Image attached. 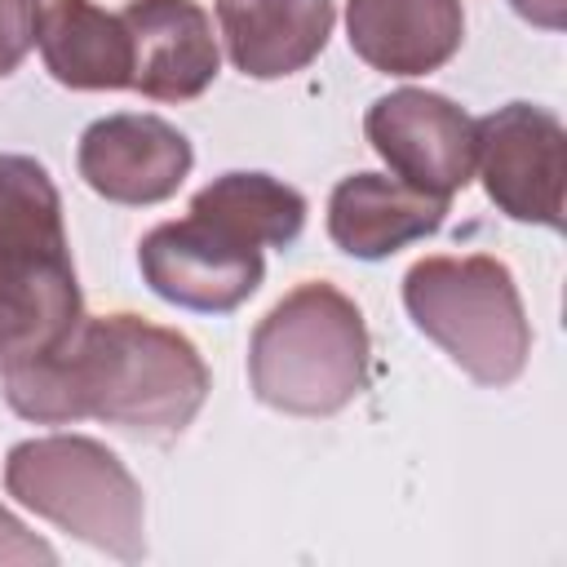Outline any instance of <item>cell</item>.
<instances>
[{"label":"cell","mask_w":567,"mask_h":567,"mask_svg":"<svg viewBox=\"0 0 567 567\" xmlns=\"http://www.w3.org/2000/svg\"><path fill=\"white\" fill-rule=\"evenodd\" d=\"M4 399L40 425L106 421L128 434H182L208 399V363L190 337L142 315H84L71 337L4 368Z\"/></svg>","instance_id":"cell-1"},{"label":"cell","mask_w":567,"mask_h":567,"mask_svg":"<svg viewBox=\"0 0 567 567\" xmlns=\"http://www.w3.org/2000/svg\"><path fill=\"white\" fill-rule=\"evenodd\" d=\"M368 323L359 306L310 279L292 288L252 328L248 381L252 394L288 416H332L368 385Z\"/></svg>","instance_id":"cell-2"},{"label":"cell","mask_w":567,"mask_h":567,"mask_svg":"<svg viewBox=\"0 0 567 567\" xmlns=\"http://www.w3.org/2000/svg\"><path fill=\"white\" fill-rule=\"evenodd\" d=\"M412 323L478 385H509L532 354V323L505 261L487 252L425 257L403 275Z\"/></svg>","instance_id":"cell-3"},{"label":"cell","mask_w":567,"mask_h":567,"mask_svg":"<svg viewBox=\"0 0 567 567\" xmlns=\"http://www.w3.org/2000/svg\"><path fill=\"white\" fill-rule=\"evenodd\" d=\"M4 487L18 505L120 563H137L146 554L142 487L97 439L44 434L18 443L4 461Z\"/></svg>","instance_id":"cell-4"},{"label":"cell","mask_w":567,"mask_h":567,"mask_svg":"<svg viewBox=\"0 0 567 567\" xmlns=\"http://www.w3.org/2000/svg\"><path fill=\"white\" fill-rule=\"evenodd\" d=\"M474 164L487 199L514 217L558 230L567 186V133L563 120L532 102L496 106L474 120Z\"/></svg>","instance_id":"cell-5"},{"label":"cell","mask_w":567,"mask_h":567,"mask_svg":"<svg viewBox=\"0 0 567 567\" xmlns=\"http://www.w3.org/2000/svg\"><path fill=\"white\" fill-rule=\"evenodd\" d=\"M137 266L155 297L204 315H226L244 306L266 275L257 244L230 235L199 213L155 226L137 248Z\"/></svg>","instance_id":"cell-6"},{"label":"cell","mask_w":567,"mask_h":567,"mask_svg":"<svg viewBox=\"0 0 567 567\" xmlns=\"http://www.w3.org/2000/svg\"><path fill=\"white\" fill-rule=\"evenodd\" d=\"M363 133L390 173L425 195L452 199L474 177V120L443 93L394 89L368 106Z\"/></svg>","instance_id":"cell-7"},{"label":"cell","mask_w":567,"mask_h":567,"mask_svg":"<svg viewBox=\"0 0 567 567\" xmlns=\"http://www.w3.org/2000/svg\"><path fill=\"white\" fill-rule=\"evenodd\" d=\"M75 164L89 190H97L111 204L142 208V204L168 199L186 182L195 151L186 133L173 128L168 120L124 111V115H106L84 128Z\"/></svg>","instance_id":"cell-8"},{"label":"cell","mask_w":567,"mask_h":567,"mask_svg":"<svg viewBox=\"0 0 567 567\" xmlns=\"http://www.w3.org/2000/svg\"><path fill=\"white\" fill-rule=\"evenodd\" d=\"M124 27L133 44V84L151 102H190L217 75V35L195 0H128Z\"/></svg>","instance_id":"cell-9"},{"label":"cell","mask_w":567,"mask_h":567,"mask_svg":"<svg viewBox=\"0 0 567 567\" xmlns=\"http://www.w3.org/2000/svg\"><path fill=\"white\" fill-rule=\"evenodd\" d=\"M80 319L71 252L0 257V372L58 350Z\"/></svg>","instance_id":"cell-10"},{"label":"cell","mask_w":567,"mask_h":567,"mask_svg":"<svg viewBox=\"0 0 567 567\" xmlns=\"http://www.w3.org/2000/svg\"><path fill=\"white\" fill-rule=\"evenodd\" d=\"M350 49L385 75H425L452 62L465 35L461 0H346Z\"/></svg>","instance_id":"cell-11"},{"label":"cell","mask_w":567,"mask_h":567,"mask_svg":"<svg viewBox=\"0 0 567 567\" xmlns=\"http://www.w3.org/2000/svg\"><path fill=\"white\" fill-rule=\"evenodd\" d=\"M447 217V199L425 195L385 173H354L332 186L328 199V235L341 252L377 261L425 235H434Z\"/></svg>","instance_id":"cell-12"},{"label":"cell","mask_w":567,"mask_h":567,"mask_svg":"<svg viewBox=\"0 0 567 567\" xmlns=\"http://www.w3.org/2000/svg\"><path fill=\"white\" fill-rule=\"evenodd\" d=\"M332 0H217L230 62L252 80L310 66L332 35Z\"/></svg>","instance_id":"cell-13"},{"label":"cell","mask_w":567,"mask_h":567,"mask_svg":"<svg viewBox=\"0 0 567 567\" xmlns=\"http://www.w3.org/2000/svg\"><path fill=\"white\" fill-rule=\"evenodd\" d=\"M40 58L49 75L66 89H128L133 84V44L120 13L97 9L93 0H53L40 13Z\"/></svg>","instance_id":"cell-14"},{"label":"cell","mask_w":567,"mask_h":567,"mask_svg":"<svg viewBox=\"0 0 567 567\" xmlns=\"http://www.w3.org/2000/svg\"><path fill=\"white\" fill-rule=\"evenodd\" d=\"M190 213L226 226L257 248H288L306 226L301 190L270 173H221L190 199Z\"/></svg>","instance_id":"cell-15"},{"label":"cell","mask_w":567,"mask_h":567,"mask_svg":"<svg viewBox=\"0 0 567 567\" xmlns=\"http://www.w3.org/2000/svg\"><path fill=\"white\" fill-rule=\"evenodd\" d=\"M27 252H71L62 199L44 164L31 155H0V257Z\"/></svg>","instance_id":"cell-16"},{"label":"cell","mask_w":567,"mask_h":567,"mask_svg":"<svg viewBox=\"0 0 567 567\" xmlns=\"http://www.w3.org/2000/svg\"><path fill=\"white\" fill-rule=\"evenodd\" d=\"M40 0H0V75L18 71L40 35Z\"/></svg>","instance_id":"cell-17"},{"label":"cell","mask_w":567,"mask_h":567,"mask_svg":"<svg viewBox=\"0 0 567 567\" xmlns=\"http://www.w3.org/2000/svg\"><path fill=\"white\" fill-rule=\"evenodd\" d=\"M0 563H58V554L0 505Z\"/></svg>","instance_id":"cell-18"},{"label":"cell","mask_w":567,"mask_h":567,"mask_svg":"<svg viewBox=\"0 0 567 567\" xmlns=\"http://www.w3.org/2000/svg\"><path fill=\"white\" fill-rule=\"evenodd\" d=\"M527 22H536V27H545V31H558L563 27V9H567V0H509Z\"/></svg>","instance_id":"cell-19"}]
</instances>
